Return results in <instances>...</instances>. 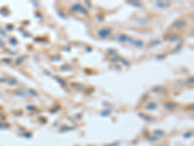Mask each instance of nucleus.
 <instances>
[{"instance_id": "nucleus-1", "label": "nucleus", "mask_w": 194, "mask_h": 146, "mask_svg": "<svg viewBox=\"0 0 194 146\" xmlns=\"http://www.w3.org/2000/svg\"><path fill=\"white\" fill-rule=\"evenodd\" d=\"M71 10L74 11V12H79V13H82L84 15H86L87 14V10L84 7H83L80 3H76L71 7Z\"/></svg>"}, {"instance_id": "nucleus-2", "label": "nucleus", "mask_w": 194, "mask_h": 146, "mask_svg": "<svg viewBox=\"0 0 194 146\" xmlns=\"http://www.w3.org/2000/svg\"><path fill=\"white\" fill-rule=\"evenodd\" d=\"M111 32H112V30L110 28H103V29L99 30L98 31V35L101 38H106L107 36H109L111 34Z\"/></svg>"}, {"instance_id": "nucleus-3", "label": "nucleus", "mask_w": 194, "mask_h": 146, "mask_svg": "<svg viewBox=\"0 0 194 146\" xmlns=\"http://www.w3.org/2000/svg\"><path fill=\"white\" fill-rule=\"evenodd\" d=\"M186 23L184 22L183 20H179L177 22H175L174 24H173V26L175 27V28H181V27H184L186 26Z\"/></svg>"}, {"instance_id": "nucleus-4", "label": "nucleus", "mask_w": 194, "mask_h": 146, "mask_svg": "<svg viewBox=\"0 0 194 146\" xmlns=\"http://www.w3.org/2000/svg\"><path fill=\"white\" fill-rule=\"evenodd\" d=\"M130 43L131 44H133L134 46H136V47H138V48H141L142 46L144 45V43H143V41H141V40H133V39H130Z\"/></svg>"}, {"instance_id": "nucleus-5", "label": "nucleus", "mask_w": 194, "mask_h": 146, "mask_svg": "<svg viewBox=\"0 0 194 146\" xmlns=\"http://www.w3.org/2000/svg\"><path fill=\"white\" fill-rule=\"evenodd\" d=\"M117 38H119V40L121 41V42H125V41H128L130 37H128V36H126L124 34H120V35L117 36Z\"/></svg>"}, {"instance_id": "nucleus-6", "label": "nucleus", "mask_w": 194, "mask_h": 146, "mask_svg": "<svg viewBox=\"0 0 194 146\" xmlns=\"http://www.w3.org/2000/svg\"><path fill=\"white\" fill-rule=\"evenodd\" d=\"M148 107H151V108H155L156 107V104L155 103H153V104H150V106Z\"/></svg>"}]
</instances>
